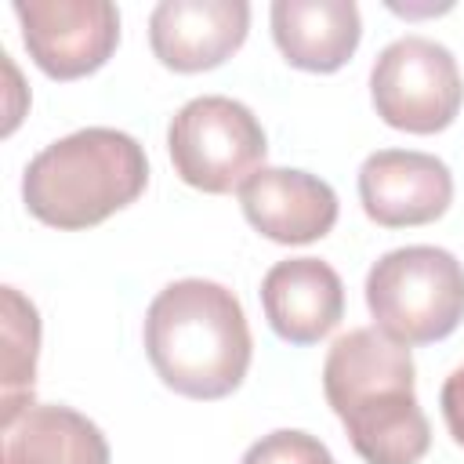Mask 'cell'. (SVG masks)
<instances>
[{
  "label": "cell",
  "mask_w": 464,
  "mask_h": 464,
  "mask_svg": "<svg viewBox=\"0 0 464 464\" xmlns=\"http://www.w3.org/2000/svg\"><path fill=\"white\" fill-rule=\"evenodd\" d=\"M413 355L377 326L341 334L323 362V392L366 464H417L431 446L413 392Z\"/></svg>",
  "instance_id": "6da1fadb"
},
{
  "label": "cell",
  "mask_w": 464,
  "mask_h": 464,
  "mask_svg": "<svg viewBox=\"0 0 464 464\" xmlns=\"http://www.w3.org/2000/svg\"><path fill=\"white\" fill-rule=\"evenodd\" d=\"M250 352L243 304L214 279L167 283L145 312V355L178 395L225 399L243 384Z\"/></svg>",
  "instance_id": "7a4b0ae2"
},
{
  "label": "cell",
  "mask_w": 464,
  "mask_h": 464,
  "mask_svg": "<svg viewBox=\"0 0 464 464\" xmlns=\"http://www.w3.org/2000/svg\"><path fill=\"white\" fill-rule=\"evenodd\" d=\"M149 185L145 149L116 127H83L40 149L22 174L29 214L51 228H91Z\"/></svg>",
  "instance_id": "3957f363"
},
{
  "label": "cell",
  "mask_w": 464,
  "mask_h": 464,
  "mask_svg": "<svg viewBox=\"0 0 464 464\" xmlns=\"http://www.w3.org/2000/svg\"><path fill=\"white\" fill-rule=\"evenodd\" d=\"M366 304L381 334L399 344H431L464 319V265L442 246H399L373 261Z\"/></svg>",
  "instance_id": "277c9868"
},
{
  "label": "cell",
  "mask_w": 464,
  "mask_h": 464,
  "mask_svg": "<svg viewBox=\"0 0 464 464\" xmlns=\"http://www.w3.org/2000/svg\"><path fill=\"white\" fill-rule=\"evenodd\" d=\"M167 149L185 185L221 196L243 188V181L261 170L268 141L257 116L243 102L203 94L178 109L167 127Z\"/></svg>",
  "instance_id": "5b68a950"
},
{
  "label": "cell",
  "mask_w": 464,
  "mask_h": 464,
  "mask_svg": "<svg viewBox=\"0 0 464 464\" xmlns=\"http://www.w3.org/2000/svg\"><path fill=\"white\" fill-rule=\"evenodd\" d=\"M370 98L388 127L435 134L457 120L464 80L450 47L428 36H399L370 69Z\"/></svg>",
  "instance_id": "8992f818"
},
{
  "label": "cell",
  "mask_w": 464,
  "mask_h": 464,
  "mask_svg": "<svg viewBox=\"0 0 464 464\" xmlns=\"http://www.w3.org/2000/svg\"><path fill=\"white\" fill-rule=\"evenodd\" d=\"M14 18L29 58L54 80L102 69L120 44V11L109 0H18Z\"/></svg>",
  "instance_id": "52a82bcc"
},
{
  "label": "cell",
  "mask_w": 464,
  "mask_h": 464,
  "mask_svg": "<svg viewBox=\"0 0 464 464\" xmlns=\"http://www.w3.org/2000/svg\"><path fill=\"white\" fill-rule=\"evenodd\" d=\"M359 199L370 221L384 228L428 225L453 199L450 167L417 149H381L359 167Z\"/></svg>",
  "instance_id": "ba28073f"
},
{
  "label": "cell",
  "mask_w": 464,
  "mask_h": 464,
  "mask_svg": "<svg viewBox=\"0 0 464 464\" xmlns=\"http://www.w3.org/2000/svg\"><path fill=\"white\" fill-rule=\"evenodd\" d=\"M246 0H160L149 14L152 54L174 72H203L243 47Z\"/></svg>",
  "instance_id": "9c48e42d"
},
{
  "label": "cell",
  "mask_w": 464,
  "mask_h": 464,
  "mask_svg": "<svg viewBox=\"0 0 464 464\" xmlns=\"http://www.w3.org/2000/svg\"><path fill=\"white\" fill-rule=\"evenodd\" d=\"M239 203L246 221L272 243H315L337 225V192L294 167H261L243 188Z\"/></svg>",
  "instance_id": "30bf717a"
},
{
  "label": "cell",
  "mask_w": 464,
  "mask_h": 464,
  "mask_svg": "<svg viewBox=\"0 0 464 464\" xmlns=\"http://www.w3.org/2000/svg\"><path fill=\"white\" fill-rule=\"evenodd\" d=\"M261 308L283 341L315 344L344 315V283L319 257L276 261L261 279Z\"/></svg>",
  "instance_id": "8fae6325"
},
{
  "label": "cell",
  "mask_w": 464,
  "mask_h": 464,
  "mask_svg": "<svg viewBox=\"0 0 464 464\" xmlns=\"http://www.w3.org/2000/svg\"><path fill=\"white\" fill-rule=\"evenodd\" d=\"M0 464H109V442L72 406L22 402L0 413Z\"/></svg>",
  "instance_id": "7c38bea8"
},
{
  "label": "cell",
  "mask_w": 464,
  "mask_h": 464,
  "mask_svg": "<svg viewBox=\"0 0 464 464\" xmlns=\"http://www.w3.org/2000/svg\"><path fill=\"white\" fill-rule=\"evenodd\" d=\"M362 36V18L352 0H276L272 40L283 58L304 72L341 69Z\"/></svg>",
  "instance_id": "4fadbf2b"
},
{
  "label": "cell",
  "mask_w": 464,
  "mask_h": 464,
  "mask_svg": "<svg viewBox=\"0 0 464 464\" xmlns=\"http://www.w3.org/2000/svg\"><path fill=\"white\" fill-rule=\"evenodd\" d=\"M0 330H4V410L33 402L36 352H40V315L33 301H25L14 286L0 290Z\"/></svg>",
  "instance_id": "5bb4252c"
},
{
  "label": "cell",
  "mask_w": 464,
  "mask_h": 464,
  "mask_svg": "<svg viewBox=\"0 0 464 464\" xmlns=\"http://www.w3.org/2000/svg\"><path fill=\"white\" fill-rule=\"evenodd\" d=\"M239 464H337L330 457V450L308 435V431H294V428H283V431H272L265 439H257Z\"/></svg>",
  "instance_id": "9a60e30c"
},
{
  "label": "cell",
  "mask_w": 464,
  "mask_h": 464,
  "mask_svg": "<svg viewBox=\"0 0 464 464\" xmlns=\"http://www.w3.org/2000/svg\"><path fill=\"white\" fill-rule=\"evenodd\" d=\"M439 406H442L446 431L453 435L457 446H464V366H457V370L446 377L442 395H439Z\"/></svg>",
  "instance_id": "2e32d148"
}]
</instances>
